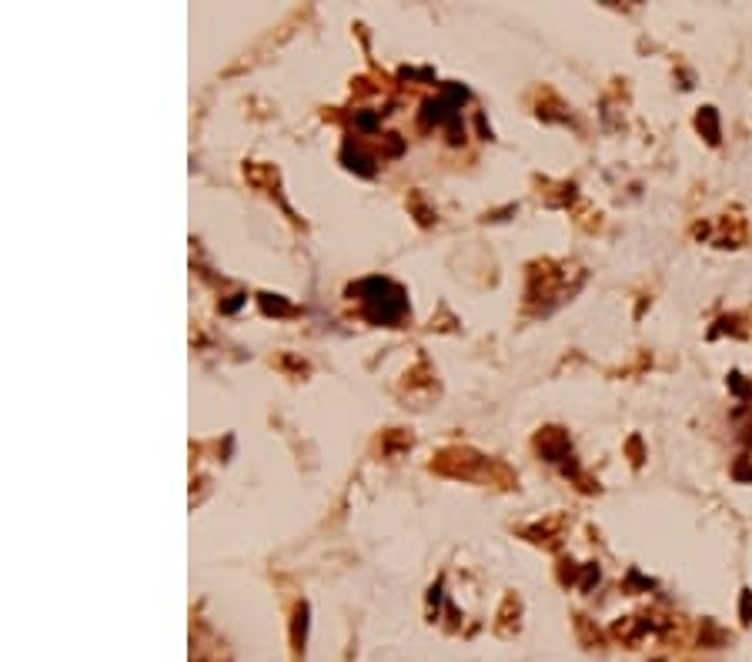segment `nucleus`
I'll return each instance as SVG.
<instances>
[{"mask_svg": "<svg viewBox=\"0 0 752 662\" xmlns=\"http://www.w3.org/2000/svg\"><path fill=\"white\" fill-rule=\"evenodd\" d=\"M735 475H739V478H752V469H746V465H739V469H735Z\"/></svg>", "mask_w": 752, "mask_h": 662, "instance_id": "7ed1b4c3", "label": "nucleus"}, {"mask_svg": "<svg viewBox=\"0 0 752 662\" xmlns=\"http://www.w3.org/2000/svg\"><path fill=\"white\" fill-rule=\"evenodd\" d=\"M699 131H706L709 134V141H719V121H715V111L712 107H706V111L699 114Z\"/></svg>", "mask_w": 752, "mask_h": 662, "instance_id": "f257e3e1", "label": "nucleus"}, {"mask_svg": "<svg viewBox=\"0 0 752 662\" xmlns=\"http://www.w3.org/2000/svg\"><path fill=\"white\" fill-rule=\"evenodd\" d=\"M739 609H742V622L749 625L752 622V592H742V606Z\"/></svg>", "mask_w": 752, "mask_h": 662, "instance_id": "f03ea898", "label": "nucleus"}]
</instances>
